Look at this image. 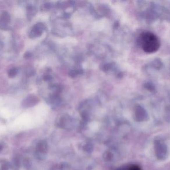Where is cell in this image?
Wrapping results in <instances>:
<instances>
[{"label": "cell", "instance_id": "4", "mask_svg": "<svg viewBox=\"0 0 170 170\" xmlns=\"http://www.w3.org/2000/svg\"><path fill=\"white\" fill-rule=\"evenodd\" d=\"M130 170H141V169H140L139 167H138V166H132V167L130 168Z\"/></svg>", "mask_w": 170, "mask_h": 170}, {"label": "cell", "instance_id": "3", "mask_svg": "<svg viewBox=\"0 0 170 170\" xmlns=\"http://www.w3.org/2000/svg\"><path fill=\"white\" fill-rule=\"evenodd\" d=\"M17 72H18V70H17V68H12L8 72V75H9V77L13 78L14 77H15V75H17Z\"/></svg>", "mask_w": 170, "mask_h": 170}, {"label": "cell", "instance_id": "2", "mask_svg": "<svg viewBox=\"0 0 170 170\" xmlns=\"http://www.w3.org/2000/svg\"><path fill=\"white\" fill-rule=\"evenodd\" d=\"M0 21L2 24H7L10 22V16L7 12H3L0 16Z\"/></svg>", "mask_w": 170, "mask_h": 170}, {"label": "cell", "instance_id": "1", "mask_svg": "<svg viewBox=\"0 0 170 170\" xmlns=\"http://www.w3.org/2000/svg\"><path fill=\"white\" fill-rule=\"evenodd\" d=\"M139 42L142 49L148 53L156 52L160 48V41L152 32L142 33L139 38Z\"/></svg>", "mask_w": 170, "mask_h": 170}]
</instances>
